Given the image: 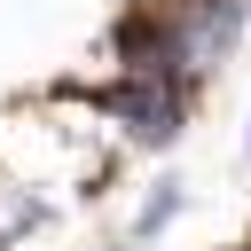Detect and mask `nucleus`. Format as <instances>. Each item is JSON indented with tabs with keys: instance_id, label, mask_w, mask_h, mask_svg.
I'll return each mask as SVG.
<instances>
[{
	"instance_id": "f257e3e1",
	"label": "nucleus",
	"mask_w": 251,
	"mask_h": 251,
	"mask_svg": "<svg viewBox=\"0 0 251 251\" xmlns=\"http://www.w3.org/2000/svg\"><path fill=\"white\" fill-rule=\"evenodd\" d=\"M110 110L126 118L133 141H173V126H180V86H173V78H126V86L110 94Z\"/></svg>"
}]
</instances>
